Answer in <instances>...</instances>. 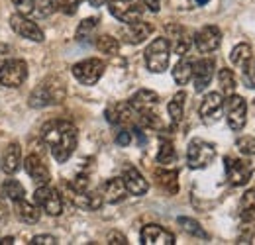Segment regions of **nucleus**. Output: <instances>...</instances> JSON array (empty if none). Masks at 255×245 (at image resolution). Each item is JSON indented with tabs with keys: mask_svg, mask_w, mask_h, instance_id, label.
Here are the masks:
<instances>
[{
	"mask_svg": "<svg viewBox=\"0 0 255 245\" xmlns=\"http://www.w3.org/2000/svg\"><path fill=\"white\" fill-rule=\"evenodd\" d=\"M96 28H98V18H85V20L79 24V28H77L75 39H77L79 43H89Z\"/></svg>",
	"mask_w": 255,
	"mask_h": 245,
	"instance_id": "c756f323",
	"label": "nucleus"
},
{
	"mask_svg": "<svg viewBox=\"0 0 255 245\" xmlns=\"http://www.w3.org/2000/svg\"><path fill=\"white\" fill-rule=\"evenodd\" d=\"M81 2H83V0H51V8H53L55 12H61V14L71 16V14L77 12V8H79Z\"/></svg>",
	"mask_w": 255,
	"mask_h": 245,
	"instance_id": "e433bc0d",
	"label": "nucleus"
},
{
	"mask_svg": "<svg viewBox=\"0 0 255 245\" xmlns=\"http://www.w3.org/2000/svg\"><path fill=\"white\" fill-rule=\"evenodd\" d=\"M65 188H67V196H69L71 204L77 206V208H81V210L95 212V210H98V208L104 204V198H102V194H98V192L75 190V188H71L69 184H65Z\"/></svg>",
	"mask_w": 255,
	"mask_h": 245,
	"instance_id": "f8f14e48",
	"label": "nucleus"
},
{
	"mask_svg": "<svg viewBox=\"0 0 255 245\" xmlns=\"http://www.w3.org/2000/svg\"><path fill=\"white\" fill-rule=\"evenodd\" d=\"M33 200L41 210H45L49 216H61V212H63V198H61L59 190L51 188L49 184L37 186L35 192H33Z\"/></svg>",
	"mask_w": 255,
	"mask_h": 245,
	"instance_id": "6e6552de",
	"label": "nucleus"
},
{
	"mask_svg": "<svg viewBox=\"0 0 255 245\" xmlns=\"http://www.w3.org/2000/svg\"><path fill=\"white\" fill-rule=\"evenodd\" d=\"M22 163V147L18 141H12L10 145H6V149L2 151L0 157V169L4 175H14L20 169Z\"/></svg>",
	"mask_w": 255,
	"mask_h": 245,
	"instance_id": "412c9836",
	"label": "nucleus"
},
{
	"mask_svg": "<svg viewBox=\"0 0 255 245\" xmlns=\"http://www.w3.org/2000/svg\"><path fill=\"white\" fill-rule=\"evenodd\" d=\"M129 106L133 108V112L137 116L153 114V112H157V106H159V94L147 91V89H141L129 98Z\"/></svg>",
	"mask_w": 255,
	"mask_h": 245,
	"instance_id": "2eb2a0df",
	"label": "nucleus"
},
{
	"mask_svg": "<svg viewBox=\"0 0 255 245\" xmlns=\"http://www.w3.org/2000/svg\"><path fill=\"white\" fill-rule=\"evenodd\" d=\"M24 169H26L28 177H30L37 186L49 184V181H51V173H49L47 165L43 163V159H41L39 155H33V153L28 155V157L24 159Z\"/></svg>",
	"mask_w": 255,
	"mask_h": 245,
	"instance_id": "a211bd4d",
	"label": "nucleus"
},
{
	"mask_svg": "<svg viewBox=\"0 0 255 245\" xmlns=\"http://www.w3.org/2000/svg\"><path fill=\"white\" fill-rule=\"evenodd\" d=\"M122 181L126 184L128 192L133 194V196H143V194L149 190V183L143 179V175H141L135 167H126V169H124Z\"/></svg>",
	"mask_w": 255,
	"mask_h": 245,
	"instance_id": "4be33fe9",
	"label": "nucleus"
},
{
	"mask_svg": "<svg viewBox=\"0 0 255 245\" xmlns=\"http://www.w3.org/2000/svg\"><path fill=\"white\" fill-rule=\"evenodd\" d=\"M236 147H238V151H240L242 155H246V157H254L255 155V137H252V135H242V137H238Z\"/></svg>",
	"mask_w": 255,
	"mask_h": 245,
	"instance_id": "4c0bfd02",
	"label": "nucleus"
},
{
	"mask_svg": "<svg viewBox=\"0 0 255 245\" xmlns=\"http://www.w3.org/2000/svg\"><path fill=\"white\" fill-rule=\"evenodd\" d=\"M214 69H216V61L210 57L198 59L192 63V81H194V91L202 92L208 89V85L212 83L214 77Z\"/></svg>",
	"mask_w": 255,
	"mask_h": 245,
	"instance_id": "dca6fc26",
	"label": "nucleus"
},
{
	"mask_svg": "<svg viewBox=\"0 0 255 245\" xmlns=\"http://www.w3.org/2000/svg\"><path fill=\"white\" fill-rule=\"evenodd\" d=\"M108 244L110 245H126L128 240L124 234H120V232H110L108 234Z\"/></svg>",
	"mask_w": 255,
	"mask_h": 245,
	"instance_id": "37998d69",
	"label": "nucleus"
},
{
	"mask_svg": "<svg viewBox=\"0 0 255 245\" xmlns=\"http://www.w3.org/2000/svg\"><path fill=\"white\" fill-rule=\"evenodd\" d=\"M173 79H175V83L181 85V87L187 85L192 79V61L181 59V61L177 63V65L173 67Z\"/></svg>",
	"mask_w": 255,
	"mask_h": 245,
	"instance_id": "7c9ffc66",
	"label": "nucleus"
},
{
	"mask_svg": "<svg viewBox=\"0 0 255 245\" xmlns=\"http://www.w3.org/2000/svg\"><path fill=\"white\" fill-rule=\"evenodd\" d=\"M10 26H12V30L16 31L20 37H26V39H32V41H37V43H41L43 39H45V33L43 30L32 22L30 18H26L24 14H12L10 16Z\"/></svg>",
	"mask_w": 255,
	"mask_h": 245,
	"instance_id": "ddd939ff",
	"label": "nucleus"
},
{
	"mask_svg": "<svg viewBox=\"0 0 255 245\" xmlns=\"http://www.w3.org/2000/svg\"><path fill=\"white\" fill-rule=\"evenodd\" d=\"M141 244L143 245H173L175 244V236L171 232H167L165 228H161L157 224H149L141 230L139 234Z\"/></svg>",
	"mask_w": 255,
	"mask_h": 245,
	"instance_id": "6ab92c4d",
	"label": "nucleus"
},
{
	"mask_svg": "<svg viewBox=\"0 0 255 245\" xmlns=\"http://www.w3.org/2000/svg\"><path fill=\"white\" fill-rule=\"evenodd\" d=\"M192 41H194V45L200 53H212L222 43V31L218 26H204L202 30L196 31Z\"/></svg>",
	"mask_w": 255,
	"mask_h": 245,
	"instance_id": "4468645a",
	"label": "nucleus"
},
{
	"mask_svg": "<svg viewBox=\"0 0 255 245\" xmlns=\"http://www.w3.org/2000/svg\"><path fill=\"white\" fill-rule=\"evenodd\" d=\"M91 2V6H102V4H106L108 0H89Z\"/></svg>",
	"mask_w": 255,
	"mask_h": 245,
	"instance_id": "09e8293b",
	"label": "nucleus"
},
{
	"mask_svg": "<svg viewBox=\"0 0 255 245\" xmlns=\"http://www.w3.org/2000/svg\"><path fill=\"white\" fill-rule=\"evenodd\" d=\"M143 6H147V10H151V12H159L161 0H143Z\"/></svg>",
	"mask_w": 255,
	"mask_h": 245,
	"instance_id": "49530a36",
	"label": "nucleus"
},
{
	"mask_svg": "<svg viewBox=\"0 0 255 245\" xmlns=\"http://www.w3.org/2000/svg\"><path fill=\"white\" fill-rule=\"evenodd\" d=\"M108 10L118 22L124 24H133L143 16V8L137 0H108Z\"/></svg>",
	"mask_w": 255,
	"mask_h": 245,
	"instance_id": "9d476101",
	"label": "nucleus"
},
{
	"mask_svg": "<svg viewBox=\"0 0 255 245\" xmlns=\"http://www.w3.org/2000/svg\"><path fill=\"white\" fill-rule=\"evenodd\" d=\"M246 83H248V89H255V59L246 69Z\"/></svg>",
	"mask_w": 255,
	"mask_h": 245,
	"instance_id": "c03bdc74",
	"label": "nucleus"
},
{
	"mask_svg": "<svg viewBox=\"0 0 255 245\" xmlns=\"http://www.w3.org/2000/svg\"><path fill=\"white\" fill-rule=\"evenodd\" d=\"M198 6H204V4H208V0H194Z\"/></svg>",
	"mask_w": 255,
	"mask_h": 245,
	"instance_id": "8fccbe9b",
	"label": "nucleus"
},
{
	"mask_svg": "<svg viewBox=\"0 0 255 245\" xmlns=\"http://www.w3.org/2000/svg\"><path fill=\"white\" fill-rule=\"evenodd\" d=\"M240 218H242V224H254L255 222V186L242 194Z\"/></svg>",
	"mask_w": 255,
	"mask_h": 245,
	"instance_id": "cd10ccee",
	"label": "nucleus"
},
{
	"mask_svg": "<svg viewBox=\"0 0 255 245\" xmlns=\"http://www.w3.org/2000/svg\"><path fill=\"white\" fill-rule=\"evenodd\" d=\"M96 49L104 55H116L120 51V41L112 35H98L96 39Z\"/></svg>",
	"mask_w": 255,
	"mask_h": 245,
	"instance_id": "72a5a7b5",
	"label": "nucleus"
},
{
	"mask_svg": "<svg viewBox=\"0 0 255 245\" xmlns=\"http://www.w3.org/2000/svg\"><path fill=\"white\" fill-rule=\"evenodd\" d=\"M153 30H155V28H153L149 22L137 20V22H133V24H128L126 31H124V39H126L128 43H131V45H137V43L145 41V39L153 33Z\"/></svg>",
	"mask_w": 255,
	"mask_h": 245,
	"instance_id": "b1692460",
	"label": "nucleus"
},
{
	"mask_svg": "<svg viewBox=\"0 0 255 245\" xmlns=\"http://www.w3.org/2000/svg\"><path fill=\"white\" fill-rule=\"evenodd\" d=\"M116 143H118L120 147H128V145L131 143V131H128V129L118 131V135H116Z\"/></svg>",
	"mask_w": 255,
	"mask_h": 245,
	"instance_id": "79ce46f5",
	"label": "nucleus"
},
{
	"mask_svg": "<svg viewBox=\"0 0 255 245\" xmlns=\"http://www.w3.org/2000/svg\"><path fill=\"white\" fill-rule=\"evenodd\" d=\"M224 106H226V120H228L230 129H234V131L244 129V125L248 122V102H246V98H242L234 92V94L228 96Z\"/></svg>",
	"mask_w": 255,
	"mask_h": 245,
	"instance_id": "0eeeda50",
	"label": "nucleus"
},
{
	"mask_svg": "<svg viewBox=\"0 0 255 245\" xmlns=\"http://www.w3.org/2000/svg\"><path fill=\"white\" fill-rule=\"evenodd\" d=\"M171 57V43L167 37H155L145 49V65L151 73H165Z\"/></svg>",
	"mask_w": 255,
	"mask_h": 245,
	"instance_id": "f03ea898",
	"label": "nucleus"
},
{
	"mask_svg": "<svg viewBox=\"0 0 255 245\" xmlns=\"http://www.w3.org/2000/svg\"><path fill=\"white\" fill-rule=\"evenodd\" d=\"M8 218H10V210H8V204L0 198V226H4L6 222H8Z\"/></svg>",
	"mask_w": 255,
	"mask_h": 245,
	"instance_id": "a18cd8bd",
	"label": "nucleus"
},
{
	"mask_svg": "<svg viewBox=\"0 0 255 245\" xmlns=\"http://www.w3.org/2000/svg\"><path fill=\"white\" fill-rule=\"evenodd\" d=\"M14 244V238L12 236H8V238H2L0 240V245H12Z\"/></svg>",
	"mask_w": 255,
	"mask_h": 245,
	"instance_id": "de8ad7c7",
	"label": "nucleus"
},
{
	"mask_svg": "<svg viewBox=\"0 0 255 245\" xmlns=\"http://www.w3.org/2000/svg\"><path fill=\"white\" fill-rule=\"evenodd\" d=\"M185 100H187V92L179 91L167 104V112H169V118L173 125H179L183 122V116H185Z\"/></svg>",
	"mask_w": 255,
	"mask_h": 245,
	"instance_id": "bb28decb",
	"label": "nucleus"
},
{
	"mask_svg": "<svg viewBox=\"0 0 255 245\" xmlns=\"http://www.w3.org/2000/svg\"><path fill=\"white\" fill-rule=\"evenodd\" d=\"M2 194L6 196V198H10V200H20V198H24V194H26V188H24V184L20 183V181H16V179H6L4 183H2Z\"/></svg>",
	"mask_w": 255,
	"mask_h": 245,
	"instance_id": "2f4dec72",
	"label": "nucleus"
},
{
	"mask_svg": "<svg viewBox=\"0 0 255 245\" xmlns=\"http://www.w3.org/2000/svg\"><path fill=\"white\" fill-rule=\"evenodd\" d=\"M65 98V89L59 83H43L35 87L30 94V106L32 108H45L51 104H59Z\"/></svg>",
	"mask_w": 255,
	"mask_h": 245,
	"instance_id": "20e7f679",
	"label": "nucleus"
},
{
	"mask_svg": "<svg viewBox=\"0 0 255 245\" xmlns=\"http://www.w3.org/2000/svg\"><path fill=\"white\" fill-rule=\"evenodd\" d=\"M224 167H226V177L228 183L232 186H244L250 183L252 175H254V165L246 159H238V157H224Z\"/></svg>",
	"mask_w": 255,
	"mask_h": 245,
	"instance_id": "39448f33",
	"label": "nucleus"
},
{
	"mask_svg": "<svg viewBox=\"0 0 255 245\" xmlns=\"http://www.w3.org/2000/svg\"><path fill=\"white\" fill-rule=\"evenodd\" d=\"M41 139L49 145V151L57 163H67L77 149L79 131L67 120H51L41 127Z\"/></svg>",
	"mask_w": 255,
	"mask_h": 245,
	"instance_id": "f257e3e1",
	"label": "nucleus"
},
{
	"mask_svg": "<svg viewBox=\"0 0 255 245\" xmlns=\"http://www.w3.org/2000/svg\"><path fill=\"white\" fill-rule=\"evenodd\" d=\"M167 39L171 43V49L179 57H185L192 45V39L189 37V31L185 30L183 26H177V24L167 26Z\"/></svg>",
	"mask_w": 255,
	"mask_h": 245,
	"instance_id": "f3484780",
	"label": "nucleus"
},
{
	"mask_svg": "<svg viewBox=\"0 0 255 245\" xmlns=\"http://www.w3.org/2000/svg\"><path fill=\"white\" fill-rule=\"evenodd\" d=\"M126 194H128L126 184H124L122 179H118V177L108 179L106 183L102 184V198H104V202H108V204H118V202H122V200L126 198Z\"/></svg>",
	"mask_w": 255,
	"mask_h": 245,
	"instance_id": "5701e85b",
	"label": "nucleus"
},
{
	"mask_svg": "<svg viewBox=\"0 0 255 245\" xmlns=\"http://www.w3.org/2000/svg\"><path fill=\"white\" fill-rule=\"evenodd\" d=\"M222 110H224V98L220 92H208L202 102H200V108H198V114H200V120L204 123H216L222 118Z\"/></svg>",
	"mask_w": 255,
	"mask_h": 245,
	"instance_id": "9b49d317",
	"label": "nucleus"
},
{
	"mask_svg": "<svg viewBox=\"0 0 255 245\" xmlns=\"http://www.w3.org/2000/svg\"><path fill=\"white\" fill-rule=\"evenodd\" d=\"M218 83H220V91H222V94H226V96H230V94L236 92L238 79H236V75H234L232 69H220V73H218Z\"/></svg>",
	"mask_w": 255,
	"mask_h": 245,
	"instance_id": "473e14b6",
	"label": "nucleus"
},
{
	"mask_svg": "<svg viewBox=\"0 0 255 245\" xmlns=\"http://www.w3.org/2000/svg\"><path fill=\"white\" fill-rule=\"evenodd\" d=\"M12 4H14V6L18 8V12L24 14V16L32 14L33 10H35V0H12Z\"/></svg>",
	"mask_w": 255,
	"mask_h": 245,
	"instance_id": "58836bf2",
	"label": "nucleus"
},
{
	"mask_svg": "<svg viewBox=\"0 0 255 245\" xmlns=\"http://www.w3.org/2000/svg\"><path fill=\"white\" fill-rule=\"evenodd\" d=\"M155 181L169 196H175L179 192V175H177V171L157 169L155 171Z\"/></svg>",
	"mask_w": 255,
	"mask_h": 245,
	"instance_id": "a878e982",
	"label": "nucleus"
},
{
	"mask_svg": "<svg viewBox=\"0 0 255 245\" xmlns=\"http://www.w3.org/2000/svg\"><path fill=\"white\" fill-rule=\"evenodd\" d=\"M14 210H16L18 220H20V222H24V224H37V222H39V218H41L39 206H35V204L28 202V200H24V198L16 200Z\"/></svg>",
	"mask_w": 255,
	"mask_h": 245,
	"instance_id": "393cba45",
	"label": "nucleus"
},
{
	"mask_svg": "<svg viewBox=\"0 0 255 245\" xmlns=\"http://www.w3.org/2000/svg\"><path fill=\"white\" fill-rule=\"evenodd\" d=\"M28 79V65L24 59H10L0 67V85L6 89H18Z\"/></svg>",
	"mask_w": 255,
	"mask_h": 245,
	"instance_id": "423d86ee",
	"label": "nucleus"
},
{
	"mask_svg": "<svg viewBox=\"0 0 255 245\" xmlns=\"http://www.w3.org/2000/svg\"><path fill=\"white\" fill-rule=\"evenodd\" d=\"M179 226L187 232V234H191L194 238H200V240H208V234L202 230V226L196 222V220H192V218H185V216H181L179 218Z\"/></svg>",
	"mask_w": 255,
	"mask_h": 245,
	"instance_id": "f704fd0d",
	"label": "nucleus"
},
{
	"mask_svg": "<svg viewBox=\"0 0 255 245\" xmlns=\"http://www.w3.org/2000/svg\"><path fill=\"white\" fill-rule=\"evenodd\" d=\"M30 244L32 245H55L57 240H55L53 236H49V234H43V236H35Z\"/></svg>",
	"mask_w": 255,
	"mask_h": 245,
	"instance_id": "ea45409f",
	"label": "nucleus"
},
{
	"mask_svg": "<svg viewBox=\"0 0 255 245\" xmlns=\"http://www.w3.org/2000/svg\"><path fill=\"white\" fill-rule=\"evenodd\" d=\"M135 112L129 106V102H118L106 108V120L112 125H129L135 120Z\"/></svg>",
	"mask_w": 255,
	"mask_h": 245,
	"instance_id": "aec40b11",
	"label": "nucleus"
},
{
	"mask_svg": "<svg viewBox=\"0 0 255 245\" xmlns=\"http://www.w3.org/2000/svg\"><path fill=\"white\" fill-rule=\"evenodd\" d=\"M177 159V153H175V147L171 141H161L159 145V151H157V163L161 165H171L175 163Z\"/></svg>",
	"mask_w": 255,
	"mask_h": 245,
	"instance_id": "c9c22d12",
	"label": "nucleus"
},
{
	"mask_svg": "<svg viewBox=\"0 0 255 245\" xmlns=\"http://www.w3.org/2000/svg\"><path fill=\"white\" fill-rule=\"evenodd\" d=\"M216 157V147L214 143H208L204 139H192L187 149V163L191 169H204L208 167Z\"/></svg>",
	"mask_w": 255,
	"mask_h": 245,
	"instance_id": "7ed1b4c3",
	"label": "nucleus"
},
{
	"mask_svg": "<svg viewBox=\"0 0 255 245\" xmlns=\"http://www.w3.org/2000/svg\"><path fill=\"white\" fill-rule=\"evenodd\" d=\"M104 69H106V65L100 59H85V61H79L73 65V77L81 85L93 87V85H96L100 81V77L104 75Z\"/></svg>",
	"mask_w": 255,
	"mask_h": 245,
	"instance_id": "1a4fd4ad",
	"label": "nucleus"
},
{
	"mask_svg": "<svg viewBox=\"0 0 255 245\" xmlns=\"http://www.w3.org/2000/svg\"><path fill=\"white\" fill-rule=\"evenodd\" d=\"M238 244H252V224H242V236L238 238Z\"/></svg>",
	"mask_w": 255,
	"mask_h": 245,
	"instance_id": "a19ab883",
	"label": "nucleus"
},
{
	"mask_svg": "<svg viewBox=\"0 0 255 245\" xmlns=\"http://www.w3.org/2000/svg\"><path fill=\"white\" fill-rule=\"evenodd\" d=\"M252 57H254V53H252V47H250L248 43H238V45L230 51V61L234 63L236 67L244 69V71L250 67Z\"/></svg>",
	"mask_w": 255,
	"mask_h": 245,
	"instance_id": "c85d7f7f",
	"label": "nucleus"
}]
</instances>
